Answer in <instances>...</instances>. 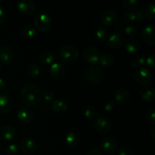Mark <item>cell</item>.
I'll use <instances>...</instances> for the list:
<instances>
[{
  "instance_id": "6da1fadb",
  "label": "cell",
  "mask_w": 155,
  "mask_h": 155,
  "mask_svg": "<svg viewBox=\"0 0 155 155\" xmlns=\"http://www.w3.org/2000/svg\"><path fill=\"white\" fill-rule=\"evenodd\" d=\"M42 98V91L36 84H29L24 86L21 92L23 103L28 107L36 105Z\"/></svg>"
},
{
  "instance_id": "7a4b0ae2",
  "label": "cell",
  "mask_w": 155,
  "mask_h": 155,
  "mask_svg": "<svg viewBox=\"0 0 155 155\" xmlns=\"http://www.w3.org/2000/svg\"><path fill=\"white\" fill-rule=\"evenodd\" d=\"M58 56L62 62L67 64H71L77 61L80 54L75 46L68 44L61 47L58 51Z\"/></svg>"
},
{
  "instance_id": "3957f363",
  "label": "cell",
  "mask_w": 155,
  "mask_h": 155,
  "mask_svg": "<svg viewBox=\"0 0 155 155\" xmlns=\"http://www.w3.org/2000/svg\"><path fill=\"white\" fill-rule=\"evenodd\" d=\"M35 27L40 32H48L52 27L51 16L45 12H41L35 18Z\"/></svg>"
},
{
  "instance_id": "277c9868",
  "label": "cell",
  "mask_w": 155,
  "mask_h": 155,
  "mask_svg": "<svg viewBox=\"0 0 155 155\" xmlns=\"http://www.w3.org/2000/svg\"><path fill=\"white\" fill-rule=\"evenodd\" d=\"M84 75L86 80L92 85L100 84L103 80L102 71L98 67L94 65L89 67L86 70Z\"/></svg>"
},
{
  "instance_id": "5b68a950",
  "label": "cell",
  "mask_w": 155,
  "mask_h": 155,
  "mask_svg": "<svg viewBox=\"0 0 155 155\" xmlns=\"http://www.w3.org/2000/svg\"><path fill=\"white\" fill-rule=\"evenodd\" d=\"M154 75L152 72L147 68H142L137 69L135 74V80L141 86H148L152 83Z\"/></svg>"
},
{
  "instance_id": "8992f818",
  "label": "cell",
  "mask_w": 155,
  "mask_h": 155,
  "mask_svg": "<svg viewBox=\"0 0 155 155\" xmlns=\"http://www.w3.org/2000/svg\"><path fill=\"white\" fill-rule=\"evenodd\" d=\"M95 128L101 135H106L111 130V122L107 117L101 116L95 120Z\"/></svg>"
},
{
  "instance_id": "52a82bcc",
  "label": "cell",
  "mask_w": 155,
  "mask_h": 155,
  "mask_svg": "<svg viewBox=\"0 0 155 155\" xmlns=\"http://www.w3.org/2000/svg\"><path fill=\"white\" fill-rule=\"evenodd\" d=\"M36 3L32 0H21L17 2L18 12L24 15H30L36 11Z\"/></svg>"
},
{
  "instance_id": "ba28073f",
  "label": "cell",
  "mask_w": 155,
  "mask_h": 155,
  "mask_svg": "<svg viewBox=\"0 0 155 155\" xmlns=\"http://www.w3.org/2000/svg\"><path fill=\"white\" fill-rule=\"evenodd\" d=\"M125 42L124 36L122 33L119 31H116L114 33H111L110 36L107 37V43L110 48H119L124 45Z\"/></svg>"
},
{
  "instance_id": "9c48e42d",
  "label": "cell",
  "mask_w": 155,
  "mask_h": 155,
  "mask_svg": "<svg viewBox=\"0 0 155 155\" xmlns=\"http://www.w3.org/2000/svg\"><path fill=\"white\" fill-rule=\"evenodd\" d=\"M17 117L18 120L24 124H30L34 117V114L31 109L28 107H21L17 113Z\"/></svg>"
},
{
  "instance_id": "30bf717a",
  "label": "cell",
  "mask_w": 155,
  "mask_h": 155,
  "mask_svg": "<svg viewBox=\"0 0 155 155\" xmlns=\"http://www.w3.org/2000/svg\"><path fill=\"white\" fill-rule=\"evenodd\" d=\"M15 58V53L12 48L8 45L0 47V62L8 65L12 63Z\"/></svg>"
},
{
  "instance_id": "8fae6325",
  "label": "cell",
  "mask_w": 155,
  "mask_h": 155,
  "mask_svg": "<svg viewBox=\"0 0 155 155\" xmlns=\"http://www.w3.org/2000/svg\"><path fill=\"white\" fill-rule=\"evenodd\" d=\"M100 55L99 51L93 46L86 47L83 50V57L89 63L95 64L99 61Z\"/></svg>"
},
{
  "instance_id": "7c38bea8",
  "label": "cell",
  "mask_w": 155,
  "mask_h": 155,
  "mask_svg": "<svg viewBox=\"0 0 155 155\" xmlns=\"http://www.w3.org/2000/svg\"><path fill=\"white\" fill-rule=\"evenodd\" d=\"M101 148L104 152L113 154L117 149V142L113 138L105 137L101 140Z\"/></svg>"
},
{
  "instance_id": "4fadbf2b",
  "label": "cell",
  "mask_w": 155,
  "mask_h": 155,
  "mask_svg": "<svg viewBox=\"0 0 155 155\" xmlns=\"http://www.w3.org/2000/svg\"><path fill=\"white\" fill-rule=\"evenodd\" d=\"M49 74L54 80H61L65 74L64 66L59 62H54L50 67Z\"/></svg>"
},
{
  "instance_id": "5bb4252c",
  "label": "cell",
  "mask_w": 155,
  "mask_h": 155,
  "mask_svg": "<svg viewBox=\"0 0 155 155\" xmlns=\"http://www.w3.org/2000/svg\"><path fill=\"white\" fill-rule=\"evenodd\" d=\"M141 36L145 43L148 45H154L155 44L154 39V27L152 25H148L142 30Z\"/></svg>"
},
{
  "instance_id": "9a60e30c",
  "label": "cell",
  "mask_w": 155,
  "mask_h": 155,
  "mask_svg": "<svg viewBox=\"0 0 155 155\" xmlns=\"http://www.w3.org/2000/svg\"><path fill=\"white\" fill-rule=\"evenodd\" d=\"M117 19V14L114 9H107L101 15V22L105 26H110Z\"/></svg>"
},
{
  "instance_id": "2e32d148",
  "label": "cell",
  "mask_w": 155,
  "mask_h": 155,
  "mask_svg": "<svg viewBox=\"0 0 155 155\" xmlns=\"http://www.w3.org/2000/svg\"><path fill=\"white\" fill-rule=\"evenodd\" d=\"M80 142V138L78 133L75 131H71L67 133L65 136V143L70 148H76L79 146Z\"/></svg>"
},
{
  "instance_id": "e0dca14e",
  "label": "cell",
  "mask_w": 155,
  "mask_h": 155,
  "mask_svg": "<svg viewBox=\"0 0 155 155\" xmlns=\"http://www.w3.org/2000/svg\"><path fill=\"white\" fill-rule=\"evenodd\" d=\"M21 148L24 153L32 154L35 152L38 148V144L33 139H24L21 142Z\"/></svg>"
},
{
  "instance_id": "ac0fdd59",
  "label": "cell",
  "mask_w": 155,
  "mask_h": 155,
  "mask_svg": "<svg viewBox=\"0 0 155 155\" xmlns=\"http://www.w3.org/2000/svg\"><path fill=\"white\" fill-rule=\"evenodd\" d=\"M13 103L7 94H0V114L8 113L12 109Z\"/></svg>"
},
{
  "instance_id": "d6986e66",
  "label": "cell",
  "mask_w": 155,
  "mask_h": 155,
  "mask_svg": "<svg viewBox=\"0 0 155 155\" xmlns=\"http://www.w3.org/2000/svg\"><path fill=\"white\" fill-rule=\"evenodd\" d=\"M16 136V131L12 126H4L0 128V139L10 141Z\"/></svg>"
},
{
  "instance_id": "ffe728a7",
  "label": "cell",
  "mask_w": 155,
  "mask_h": 155,
  "mask_svg": "<svg viewBox=\"0 0 155 155\" xmlns=\"http://www.w3.org/2000/svg\"><path fill=\"white\" fill-rule=\"evenodd\" d=\"M124 43H125L126 50L131 54L137 53L141 48L140 42L133 37L129 38Z\"/></svg>"
},
{
  "instance_id": "44dd1931",
  "label": "cell",
  "mask_w": 155,
  "mask_h": 155,
  "mask_svg": "<svg viewBox=\"0 0 155 155\" xmlns=\"http://www.w3.org/2000/svg\"><path fill=\"white\" fill-rule=\"evenodd\" d=\"M139 95L145 101H154L155 99L154 88L152 86H146L139 91Z\"/></svg>"
},
{
  "instance_id": "7402d4cb",
  "label": "cell",
  "mask_w": 155,
  "mask_h": 155,
  "mask_svg": "<svg viewBox=\"0 0 155 155\" xmlns=\"http://www.w3.org/2000/svg\"><path fill=\"white\" fill-rule=\"evenodd\" d=\"M130 96V92L127 89L121 88L115 92L114 99L116 102L119 103V104H125L129 100Z\"/></svg>"
},
{
  "instance_id": "603a6c76",
  "label": "cell",
  "mask_w": 155,
  "mask_h": 155,
  "mask_svg": "<svg viewBox=\"0 0 155 155\" xmlns=\"http://www.w3.org/2000/svg\"><path fill=\"white\" fill-rule=\"evenodd\" d=\"M51 109L55 113H63L68 109V104L61 100H53L51 102Z\"/></svg>"
},
{
  "instance_id": "cb8c5ba5",
  "label": "cell",
  "mask_w": 155,
  "mask_h": 155,
  "mask_svg": "<svg viewBox=\"0 0 155 155\" xmlns=\"http://www.w3.org/2000/svg\"><path fill=\"white\" fill-rule=\"evenodd\" d=\"M99 62L104 68H110L114 64V59L113 56L109 53H103L100 55Z\"/></svg>"
},
{
  "instance_id": "d4e9b609",
  "label": "cell",
  "mask_w": 155,
  "mask_h": 155,
  "mask_svg": "<svg viewBox=\"0 0 155 155\" xmlns=\"http://www.w3.org/2000/svg\"><path fill=\"white\" fill-rule=\"evenodd\" d=\"M55 54L54 52L50 51H44L40 55V61L42 63L45 64H52L55 61Z\"/></svg>"
},
{
  "instance_id": "484cf974",
  "label": "cell",
  "mask_w": 155,
  "mask_h": 155,
  "mask_svg": "<svg viewBox=\"0 0 155 155\" xmlns=\"http://www.w3.org/2000/svg\"><path fill=\"white\" fill-rule=\"evenodd\" d=\"M27 73L29 77H32V78H36L40 74L41 69L37 64H31L28 65V67H27Z\"/></svg>"
},
{
  "instance_id": "4316f807",
  "label": "cell",
  "mask_w": 155,
  "mask_h": 155,
  "mask_svg": "<svg viewBox=\"0 0 155 155\" xmlns=\"http://www.w3.org/2000/svg\"><path fill=\"white\" fill-rule=\"evenodd\" d=\"M122 18L124 24H127V25H132V24L136 21V14H135L134 11H128V12H126L123 15Z\"/></svg>"
},
{
  "instance_id": "83f0119b",
  "label": "cell",
  "mask_w": 155,
  "mask_h": 155,
  "mask_svg": "<svg viewBox=\"0 0 155 155\" xmlns=\"http://www.w3.org/2000/svg\"><path fill=\"white\" fill-rule=\"evenodd\" d=\"M22 34L27 39H33L36 36V30L32 26L27 25L23 28Z\"/></svg>"
},
{
  "instance_id": "f1b7e54d",
  "label": "cell",
  "mask_w": 155,
  "mask_h": 155,
  "mask_svg": "<svg viewBox=\"0 0 155 155\" xmlns=\"http://www.w3.org/2000/svg\"><path fill=\"white\" fill-rule=\"evenodd\" d=\"M123 5L128 10H136L139 7V2L138 0H123Z\"/></svg>"
},
{
  "instance_id": "f546056e",
  "label": "cell",
  "mask_w": 155,
  "mask_h": 155,
  "mask_svg": "<svg viewBox=\"0 0 155 155\" xmlns=\"http://www.w3.org/2000/svg\"><path fill=\"white\" fill-rule=\"evenodd\" d=\"M133 68H136V69L145 68V66H146V58L144 56H139L133 61Z\"/></svg>"
},
{
  "instance_id": "4dcf8cb0",
  "label": "cell",
  "mask_w": 155,
  "mask_h": 155,
  "mask_svg": "<svg viewBox=\"0 0 155 155\" xmlns=\"http://www.w3.org/2000/svg\"><path fill=\"white\" fill-rule=\"evenodd\" d=\"M95 37L98 39V40H104L107 38V31L104 27H99L95 30Z\"/></svg>"
},
{
  "instance_id": "1f68e13d",
  "label": "cell",
  "mask_w": 155,
  "mask_h": 155,
  "mask_svg": "<svg viewBox=\"0 0 155 155\" xmlns=\"http://www.w3.org/2000/svg\"><path fill=\"white\" fill-rule=\"evenodd\" d=\"M84 115L87 119L93 120L97 115L96 109L93 106H88L84 110Z\"/></svg>"
},
{
  "instance_id": "d6a6232c",
  "label": "cell",
  "mask_w": 155,
  "mask_h": 155,
  "mask_svg": "<svg viewBox=\"0 0 155 155\" xmlns=\"http://www.w3.org/2000/svg\"><path fill=\"white\" fill-rule=\"evenodd\" d=\"M138 28L134 25H127L124 28V33L126 36H130L132 38V36H134L137 34Z\"/></svg>"
},
{
  "instance_id": "836d02e7",
  "label": "cell",
  "mask_w": 155,
  "mask_h": 155,
  "mask_svg": "<svg viewBox=\"0 0 155 155\" xmlns=\"http://www.w3.org/2000/svg\"><path fill=\"white\" fill-rule=\"evenodd\" d=\"M155 5L154 3H151L148 5V7L146 8L145 12V17H147L148 18H149L150 20H154L155 18Z\"/></svg>"
},
{
  "instance_id": "e575fe53",
  "label": "cell",
  "mask_w": 155,
  "mask_h": 155,
  "mask_svg": "<svg viewBox=\"0 0 155 155\" xmlns=\"http://www.w3.org/2000/svg\"><path fill=\"white\" fill-rule=\"evenodd\" d=\"M155 112L154 109H149L145 114V120L150 125L154 126L155 124Z\"/></svg>"
},
{
  "instance_id": "d590c367",
  "label": "cell",
  "mask_w": 155,
  "mask_h": 155,
  "mask_svg": "<svg viewBox=\"0 0 155 155\" xmlns=\"http://www.w3.org/2000/svg\"><path fill=\"white\" fill-rule=\"evenodd\" d=\"M118 155H134V151L131 147L124 145L119 149Z\"/></svg>"
},
{
  "instance_id": "8d00e7d4",
  "label": "cell",
  "mask_w": 155,
  "mask_h": 155,
  "mask_svg": "<svg viewBox=\"0 0 155 155\" xmlns=\"http://www.w3.org/2000/svg\"><path fill=\"white\" fill-rule=\"evenodd\" d=\"M5 153L7 155H16L18 153V148L15 144L8 145L5 148Z\"/></svg>"
},
{
  "instance_id": "74e56055",
  "label": "cell",
  "mask_w": 155,
  "mask_h": 155,
  "mask_svg": "<svg viewBox=\"0 0 155 155\" xmlns=\"http://www.w3.org/2000/svg\"><path fill=\"white\" fill-rule=\"evenodd\" d=\"M135 14H136V21H144L145 20V18H146V17H145L143 8H138L136 10V12H135Z\"/></svg>"
},
{
  "instance_id": "f35d334b",
  "label": "cell",
  "mask_w": 155,
  "mask_h": 155,
  "mask_svg": "<svg viewBox=\"0 0 155 155\" xmlns=\"http://www.w3.org/2000/svg\"><path fill=\"white\" fill-rule=\"evenodd\" d=\"M42 97H43L44 99L47 101H53V98H54V94L50 90H46L42 93Z\"/></svg>"
},
{
  "instance_id": "ab89813d",
  "label": "cell",
  "mask_w": 155,
  "mask_h": 155,
  "mask_svg": "<svg viewBox=\"0 0 155 155\" xmlns=\"http://www.w3.org/2000/svg\"><path fill=\"white\" fill-rule=\"evenodd\" d=\"M146 65L150 69H154V54H151L146 59Z\"/></svg>"
},
{
  "instance_id": "60d3db41",
  "label": "cell",
  "mask_w": 155,
  "mask_h": 155,
  "mask_svg": "<svg viewBox=\"0 0 155 155\" xmlns=\"http://www.w3.org/2000/svg\"><path fill=\"white\" fill-rule=\"evenodd\" d=\"M115 108V102L112 100L108 101L104 104V110L106 111H112Z\"/></svg>"
},
{
  "instance_id": "b9f144b4",
  "label": "cell",
  "mask_w": 155,
  "mask_h": 155,
  "mask_svg": "<svg viewBox=\"0 0 155 155\" xmlns=\"http://www.w3.org/2000/svg\"><path fill=\"white\" fill-rule=\"evenodd\" d=\"M6 18L5 10L2 6H0V24H2Z\"/></svg>"
},
{
  "instance_id": "7bdbcfd3",
  "label": "cell",
  "mask_w": 155,
  "mask_h": 155,
  "mask_svg": "<svg viewBox=\"0 0 155 155\" xmlns=\"http://www.w3.org/2000/svg\"><path fill=\"white\" fill-rule=\"evenodd\" d=\"M87 155H102V154L100 150L95 148V149H92L91 151H89Z\"/></svg>"
},
{
  "instance_id": "ee69618b",
  "label": "cell",
  "mask_w": 155,
  "mask_h": 155,
  "mask_svg": "<svg viewBox=\"0 0 155 155\" xmlns=\"http://www.w3.org/2000/svg\"><path fill=\"white\" fill-rule=\"evenodd\" d=\"M6 89V85L4 80L2 78H0V93L5 92Z\"/></svg>"
},
{
  "instance_id": "f6af8a7d",
  "label": "cell",
  "mask_w": 155,
  "mask_h": 155,
  "mask_svg": "<svg viewBox=\"0 0 155 155\" xmlns=\"http://www.w3.org/2000/svg\"><path fill=\"white\" fill-rule=\"evenodd\" d=\"M150 135H151V138H152V139H155V130L154 127H152L151 128V130H150Z\"/></svg>"
},
{
  "instance_id": "bcb514c9",
  "label": "cell",
  "mask_w": 155,
  "mask_h": 155,
  "mask_svg": "<svg viewBox=\"0 0 155 155\" xmlns=\"http://www.w3.org/2000/svg\"><path fill=\"white\" fill-rule=\"evenodd\" d=\"M2 2V0H0V2Z\"/></svg>"
}]
</instances>
